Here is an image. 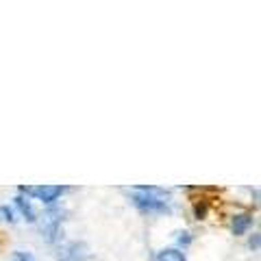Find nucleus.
<instances>
[{"mask_svg": "<svg viewBox=\"0 0 261 261\" xmlns=\"http://www.w3.org/2000/svg\"><path fill=\"white\" fill-rule=\"evenodd\" d=\"M130 194H133V202L142 211H148V214H163V211H170L168 194L163 190H159V187H133Z\"/></svg>", "mask_w": 261, "mask_h": 261, "instance_id": "obj_1", "label": "nucleus"}, {"mask_svg": "<svg viewBox=\"0 0 261 261\" xmlns=\"http://www.w3.org/2000/svg\"><path fill=\"white\" fill-rule=\"evenodd\" d=\"M22 194H31V196H37L42 202H55L57 198L61 196L63 187L59 185H39V187H20Z\"/></svg>", "mask_w": 261, "mask_h": 261, "instance_id": "obj_2", "label": "nucleus"}, {"mask_svg": "<svg viewBox=\"0 0 261 261\" xmlns=\"http://www.w3.org/2000/svg\"><path fill=\"white\" fill-rule=\"evenodd\" d=\"M61 211L50 209L46 211L44 218H42V233L46 235L48 242H55L57 240V233H59V222H61Z\"/></svg>", "mask_w": 261, "mask_h": 261, "instance_id": "obj_3", "label": "nucleus"}, {"mask_svg": "<svg viewBox=\"0 0 261 261\" xmlns=\"http://www.w3.org/2000/svg\"><path fill=\"white\" fill-rule=\"evenodd\" d=\"M250 222H252L250 214H240V216H235V218H233V233H235V235H244V233H246V228L250 226Z\"/></svg>", "mask_w": 261, "mask_h": 261, "instance_id": "obj_4", "label": "nucleus"}, {"mask_svg": "<svg viewBox=\"0 0 261 261\" xmlns=\"http://www.w3.org/2000/svg\"><path fill=\"white\" fill-rule=\"evenodd\" d=\"M63 261H85V246L83 244H72L63 255Z\"/></svg>", "mask_w": 261, "mask_h": 261, "instance_id": "obj_5", "label": "nucleus"}, {"mask_svg": "<svg viewBox=\"0 0 261 261\" xmlns=\"http://www.w3.org/2000/svg\"><path fill=\"white\" fill-rule=\"evenodd\" d=\"M15 205H18V209L22 211V216L27 218L29 222H35V211H33L31 202H29L27 198H22V196H18V198H15Z\"/></svg>", "mask_w": 261, "mask_h": 261, "instance_id": "obj_6", "label": "nucleus"}, {"mask_svg": "<svg viewBox=\"0 0 261 261\" xmlns=\"http://www.w3.org/2000/svg\"><path fill=\"white\" fill-rule=\"evenodd\" d=\"M159 261H185V257H183V252H178L174 248H168V250L159 252Z\"/></svg>", "mask_w": 261, "mask_h": 261, "instance_id": "obj_7", "label": "nucleus"}, {"mask_svg": "<svg viewBox=\"0 0 261 261\" xmlns=\"http://www.w3.org/2000/svg\"><path fill=\"white\" fill-rule=\"evenodd\" d=\"M0 216H3L7 222H15V218H13V209L9 207H0Z\"/></svg>", "mask_w": 261, "mask_h": 261, "instance_id": "obj_8", "label": "nucleus"}, {"mask_svg": "<svg viewBox=\"0 0 261 261\" xmlns=\"http://www.w3.org/2000/svg\"><path fill=\"white\" fill-rule=\"evenodd\" d=\"M15 259H18V261H37L35 257L31 255V252H22V250L15 252Z\"/></svg>", "mask_w": 261, "mask_h": 261, "instance_id": "obj_9", "label": "nucleus"}, {"mask_svg": "<svg viewBox=\"0 0 261 261\" xmlns=\"http://www.w3.org/2000/svg\"><path fill=\"white\" fill-rule=\"evenodd\" d=\"M205 211H207V207L205 205H196V216H198V218H202V216H205Z\"/></svg>", "mask_w": 261, "mask_h": 261, "instance_id": "obj_10", "label": "nucleus"}]
</instances>
